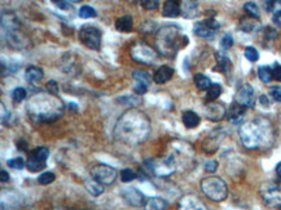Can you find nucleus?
<instances>
[{
  "label": "nucleus",
  "mask_w": 281,
  "mask_h": 210,
  "mask_svg": "<svg viewBox=\"0 0 281 210\" xmlns=\"http://www.w3.org/2000/svg\"><path fill=\"white\" fill-rule=\"evenodd\" d=\"M264 34H266V37H267L268 39H275V38L277 37V30L273 27H266Z\"/></svg>",
  "instance_id": "09e8293b"
},
{
  "label": "nucleus",
  "mask_w": 281,
  "mask_h": 210,
  "mask_svg": "<svg viewBox=\"0 0 281 210\" xmlns=\"http://www.w3.org/2000/svg\"><path fill=\"white\" fill-rule=\"evenodd\" d=\"M188 44V38L180 31L176 25H166L159 28L158 34L156 37L157 49L161 54L174 58L178 52L185 48Z\"/></svg>",
  "instance_id": "20e7f679"
},
{
  "label": "nucleus",
  "mask_w": 281,
  "mask_h": 210,
  "mask_svg": "<svg viewBox=\"0 0 281 210\" xmlns=\"http://www.w3.org/2000/svg\"><path fill=\"white\" fill-rule=\"evenodd\" d=\"M53 210H64V209H53Z\"/></svg>",
  "instance_id": "bf43d9fd"
},
{
  "label": "nucleus",
  "mask_w": 281,
  "mask_h": 210,
  "mask_svg": "<svg viewBox=\"0 0 281 210\" xmlns=\"http://www.w3.org/2000/svg\"><path fill=\"white\" fill-rule=\"evenodd\" d=\"M121 196H122L123 199L127 201V204L132 205V206H136V207L144 206L145 202H147L144 200V195H143V193L135 187L123 188V190L121 191Z\"/></svg>",
  "instance_id": "ddd939ff"
},
{
  "label": "nucleus",
  "mask_w": 281,
  "mask_h": 210,
  "mask_svg": "<svg viewBox=\"0 0 281 210\" xmlns=\"http://www.w3.org/2000/svg\"><path fill=\"white\" fill-rule=\"evenodd\" d=\"M16 146H17V149L21 150V151H26V152L29 151V143L26 142L25 139H22V138L16 142Z\"/></svg>",
  "instance_id": "8fccbe9b"
},
{
  "label": "nucleus",
  "mask_w": 281,
  "mask_h": 210,
  "mask_svg": "<svg viewBox=\"0 0 281 210\" xmlns=\"http://www.w3.org/2000/svg\"><path fill=\"white\" fill-rule=\"evenodd\" d=\"M29 154L34 156L35 159L39 160V161H43V163H47V159L49 156V150L47 147H37V149L32 150Z\"/></svg>",
  "instance_id": "c85d7f7f"
},
{
  "label": "nucleus",
  "mask_w": 281,
  "mask_h": 210,
  "mask_svg": "<svg viewBox=\"0 0 281 210\" xmlns=\"http://www.w3.org/2000/svg\"><path fill=\"white\" fill-rule=\"evenodd\" d=\"M7 165L12 169H17V170H21L26 166V163L23 161L22 157H14V159L7 160Z\"/></svg>",
  "instance_id": "4c0bfd02"
},
{
  "label": "nucleus",
  "mask_w": 281,
  "mask_h": 210,
  "mask_svg": "<svg viewBox=\"0 0 281 210\" xmlns=\"http://www.w3.org/2000/svg\"><path fill=\"white\" fill-rule=\"evenodd\" d=\"M201 190L205 196L211 201H224L228 196V187L224 181L219 177H208L201 181Z\"/></svg>",
  "instance_id": "39448f33"
},
{
  "label": "nucleus",
  "mask_w": 281,
  "mask_h": 210,
  "mask_svg": "<svg viewBox=\"0 0 281 210\" xmlns=\"http://www.w3.org/2000/svg\"><path fill=\"white\" fill-rule=\"evenodd\" d=\"M26 95H27V92H26L25 88H14L13 92H12V98L14 99L16 102H21L26 98Z\"/></svg>",
  "instance_id": "ea45409f"
},
{
  "label": "nucleus",
  "mask_w": 281,
  "mask_h": 210,
  "mask_svg": "<svg viewBox=\"0 0 281 210\" xmlns=\"http://www.w3.org/2000/svg\"><path fill=\"white\" fill-rule=\"evenodd\" d=\"M118 101L126 106H131V109H135L140 103V99H135V97H120Z\"/></svg>",
  "instance_id": "a19ab883"
},
{
  "label": "nucleus",
  "mask_w": 281,
  "mask_h": 210,
  "mask_svg": "<svg viewBox=\"0 0 281 210\" xmlns=\"http://www.w3.org/2000/svg\"><path fill=\"white\" fill-rule=\"evenodd\" d=\"M194 84L200 90H209V88L211 87L210 79L204 74H196L194 75Z\"/></svg>",
  "instance_id": "cd10ccee"
},
{
  "label": "nucleus",
  "mask_w": 281,
  "mask_h": 210,
  "mask_svg": "<svg viewBox=\"0 0 281 210\" xmlns=\"http://www.w3.org/2000/svg\"><path fill=\"white\" fill-rule=\"evenodd\" d=\"M244 9L247 13V16H250V17H254V18L259 17V8L256 3H253V2H247V3H245Z\"/></svg>",
  "instance_id": "72a5a7b5"
},
{
  "label": "nucleus",
  "mask_w": 281,
  "mask_h": 210,
  "mask_svg": "<svg viewBox=\"0 0 281 210\" xmlns=\"http://www.w3.org/2000/svg\"><path fill=\"white\" fill-rule=\"evenodd\" d=\"M54 180H56V176H54L52 171H44V173H42L39 176L38 182H39V185L42 186H47V185H51Z\"/></svg>",
  "instance_id": "e433bc0d"
},
{
  "label": "nucleus",
  "mask_w": 281,
  "mask_h": 210,
  "mask_svg": "<svg viewBox=\"0 0 281 210\" xmlns=\"http://www.w3.org/2000/svg\"><path fill=\"white\" fill-rule=\"evenodd\" d=\"M258 76L262 82L268 84V83H271V80L273 79L272 68H271L270 66H261V67L258 68Z\"/></svg>",
  "instance_id": "c756f323"
},
{
  "label": "nucleus",
  "mask_w": 281,
  "mask_h": 210,
  "mask_svg": "<svg viewBox=\"0 0 281 210\" xmlns=\"http://www.w3.org/2000/svg\"><path fill=\"white\" fill-rule=\"evenodd\" d=\"M232 45H233V39L231 35H224V37L221 38L220 47L223 48V49H230Z\"/></svg>",
  "instance_id": "c03bdc74"
},
{
  "label": "nucleus",
  "mask_w": 281,
  "mask_h": 210,
  "mask_svg": "<svg viewBox=\"0 0 281 210\" xmlns=\"http://www.w3.org/2000/svg\"><path fill=\"white\" fill-rule=\"evenodd\" d=\"M270 95L276 102H281V87H272L270 90Z\"/></svg>",
  "instance_id": "49530a36"
},
{
  "label": "nucleus",
  "mask_w": 281,
  "mask_h": 210,
  "mask_svg": "<svg viewBox=\"0 0 281 210\" xmlns=\"http://www.w3.org/2000/svg\"><path fill=\"white\" fill-rule=\"evenodd\" d=\"M167 207V201L161 197H152L144 205L145 210H165Z\"/></svg>",
  "instance_id": "393cba45"
},
{
  "label": "nucleus",
  "mask_w": 281,
  "mask_h": 210,
  "mask_svg": "<svg viewBox=\"0 0 281 210\" xmlns=\"http://www.w3.org/2000/svg\"><path fill=\"white\" fill-rule=\"evenodd\" d=\"M240 139L246 149H267L272 145L275 132L270 120L264 118H256L247 121L240 128Z\"/></svg>",
  "instance_id": "f03ea898"
},
{
  "label": "nucleus",
  "mask_w": 281,
  "mask_h": 210,
  "mask_svg": "<svg viewBox=\"0 0 281 210\" xmlns=\"http://www.w3.org/2000/svg\"><path fill=\"white\" fill-rule=\"evenodd\" d=\"M132 78H134L135 80L134 92L139 95L145 94L148 88H149V85H151V82H152L151 75H149L147 71L136 70L132 73Z\"/></svg>",
  "instance_id": "f8f14e48"
},
{
  "label": "nucleus",
  "mask_w": 281,
  "mask_h": 210,
  "mask_svg": "<svg viewBox=\"0 0 281 210\" xmlns=\"http://www.w3.org/2000/svg\"><path fill=\"white\" fill-rule=\"evenodd\" d=\"M219 28L220 25L218 21L214 17H209L197 22L193 27V32L200 38H211L218 32Z\"/></svg>",
  "instance_id": "9d476101"
},
{
  "label": "nucleus",
  "mask_w": 281,
  "mask_h": 210,
  "mask_svg": "<svg viewBox=\"0 0 281 210\" xmlns=\"http://www.w3.org/2000/svg\"><path fill=\"white\" fill-rule=\"evenodd\" d=\"M149 133H151V121L144 112L136 109L126 111L114 129L117 139L128 146L144 142Z\"/></svg>",
  "instance_id": "f257e3e1"
},
{
  "label": "nucleus",
  "mask_w": 281,
  "mask_h": 210,
  "mask_svg": "<svg viewBox=\"0 0 281 210\" xmlns=\"http://www.w3.org/2000/svg\"><path fill=\"white\" fill-rule=\"evenodd\" d=\"M0 181H2V182H3V183L8 182V181H9L8 171L4 170V169H2V170H0Z\"/></svg>",
  "instance_id": "603ef678"
},
{
  "label": "nucleus",
  "mask_w": 281,
  "mask_h": 210,
  "mask_svg": "<svg viewBox=\"0 0 281 210\" xmlns=\"http://www.w3.org/2000/svg\"><path fill=\"white\" fill-rule=\"evenodd\" d=\"M182 120H183V124H184L188 129H192V128H196V126L199 125L201 119H200V116L197 115L196 112L185 111L182 116Z\"/></svg>",
  "instance_id": "b1692460"
},
{
  "label": "nucleus",
  "mask_w": 281,
  "mask_h": 210,
  "mask_svg": "<svg viewBox=\"0 0 281 210\" xmlns=\"http://www.w3.org/2000/svg\"><path fill=\"white\" fill-rule=\"evenodd\" d=\"M27 111L32 118L43 123H52L63 116L64 103L60 97L52 94L35 95L32 101L29 102Z\"/></svg>",
  "instance_id": "7ed1b4c3"
},
{
  "label": "nucleus",
  "mask_w": 281,
  "mask_h": 210,
  "mask_svg": "<svg viewBox=\"0 0 281 210\" xmlns=\"http://www.w3.org/2000/svg\"><path fill=\"white\" fill-rule=\"evenodd\" d=\"M101 31L92 25H83L79 30V40L85 47L92 51H99L101 47Z\"/></svg>",
  "instance_id": "423d86ee"
},
{
  "label": "nucleus",
  "mask_w": 281,
  "mask_h": 210,
  "mask_svg": "<svg viewBox=\"0 0 281 210\" xmlns=\"http://www.w3.org/2000/svg\"><path fill=\"white\" fill-rule=\"evenodd\" d=\"M221 94V87L219 84H211L209 88L208 93H206V101L208 102H215L216 99L220 97Z\"/></svg>",
  "instance_id": "7c9ffc66"
},
{
  "label": "nucleus",
  "mask_w": 281,
  "mask_h": 210,
  "mask_svg": "<svg viewBox=\"0 0 281 210\" xmlns=\"http://www.w3.org/2000/svg\"><path fill=\"white\" fill-rule=\"evenodd\" d=\"M173 75L174 68L171 67V66H168V64H163V66H161V67L154 73L153 80L156 84H165V83H167L168 80L173 78Z\"/></svg>",
  "instance_id": "a211bd4d"
},
{
  "label": "nucleus",
  "mask_w": 281,
  "mask_h": 210,
  "mask_svg": "<svg viewBox=\"0 0 281 210\" xmlns=\"http://www.w3.org/2000/svg\"><path fill=\"white\" fill-rule=\"evenodd\" d=\"M131 58L139 63L152 64L158 58V53L154 51L151 45L145 44V43H137L134 47L131 48Z\"/></svg>",
  "instance_id": "0eeeda50"
},
{
  "label": "nucleus",
  "mask_w": 281,
  "mask_h": 210,
  "mask_svg": "<svg viewBox=\"0 0 281 210\" xmlns=\"http://www.w3.org/2000/svg\"><path fill=\"white\" fill-rule=\"evenodd\" d=\"M277 207H278V210H281V205H278V206H277Z\"/></svg>",
  "instance_id": "13d9d810"
},
{
  "label": "nucleus",
  "mask_w": 281,
  "mask_h": 210,
  "mask_svg": "<svg viewBox=\"0 0 281 210\" xmlns=\"http://www.w3.org/2000/svg\"><path fill=\"white\" fill-rule=\"evenodd\" d=\"M218 161L216 160H209L205 163V170L209 171V173H214V171L218 169Z\"/></svg>",
  "instance_id": "a18cd8bd"
},
{
  "label": "nucleus",
  "mask_w": 281,
  "mask_h": 210,
  "mask_svg": "<svg viewBox=\"0 0 281 210\" xmlns=\"http://www.w3.org/2000/svg\"><path fill=\"white\" fill-rule=\"evenodd\" d=\"M97 16L96 11L92 8L91 6H82L79 9V17L80 18H95Z\"/></svg>",
  "instance_id": "f704fd0d"
},
{
  "label": "nucleus",
  "mask_w": 281,
  "mask_h": 210,
  "mask_svg": "<svg viewBox=\"0 0 281 210\" xmlns=\"http://www.w3.org/2000/svg\"><path fill=\"white\" fill-rule=\"evenodd\" d=\"M85 187H86V190H87V192L95 197L100 196V195H102V193H104V185H101L100 182H97V181L94 180V178L86 181Z\"/></svg>",
  "instance_id": "5701e85b"
},
{
  "label": "nucleus",
  "mask_w": 281,
  "mask_h": 210,
  "mask_svg": "<svg viewBox=\"0 0 281 210\" xmlns=\"http://www.w3.org/2000/svg\"><path fill=\"white\" fill-rule=\"evenodd\" d=\"M276 173H277V176L281 178V163L277 164V166H276Z\"/></svg>",
  "instance_id": "4d7b16f0"
},
{
  "label": "nucleus",
  "mask_w": 281,
  "mask_h": 210,
  "mask_svg": "<svg viewBox=\"0 0 281 210\" xmlns=\"http://www.w3.org/2000/svg\"><path fill=\"white\" fill-rule=\"evenodd\" d=\"M216 62H218V67L220 68V71H223V73H227V71L231 70L232 63H231L228 57L224 56V54L216 53Z\"/></svg>",
  "instance_id": "2f4dec72"
},
{
  "label": "nucleus",
  "mask_w": 281,
  "mask_h": 210,
  "mask_svg": "<svg viewBox=\"0 0 281 210\" xmlns=\"http://www.w3.org/2000/svg\"><path fill=\"white\" fill-rule=\"evenodd\" d=\"M178 210H209L206 205L194 195H185L180 199Z\"/></svg>",
  "instance_id": "4468645a"
},
{
  "label": "nucleus",
  "mask_w": 281,
  "mask_h": 210,
  "mask_svg": "<svg viewBox=\"0 0 281 210\" xmlns=\"http://www.w3.org/2000/svg\"><path fill=\"white\" fill-rule=\"evenodd\" d=\"M47 163H43V161H39V160L35 159L34 156L29 154L27 160H26V168L29 169L33 173H37V171L43 170V169H46Z\"/></svg>",
  "instance_id": "a878e982"
},
{
  "label": "nucleus",
  "mask_w": 281,
  "mask_h": 210,
  "mask_svg": "<svg viewBox=\"0 0 281 210\" xmlns=\"http://www.w3.org/2000/svg\"><path fill=\"white\" fill-rule=\"evenodd\" d=\"M240 28L245 32H254L261 28V22L258 18L250 17V16H245L244 18L240 20Z\"/></svg>",
  "instance_id": "aec40b11"
},
{
  "label": "nucleus",
  "mask_w": 281,
  "mask_h": 210,
  "mask_svg": "<svg viewBox=\"0 0 281 210\" xmlns=\"http://www.w3.org/2000/svg\"><path fill=\"white\" fill-rule=\"evenodd\" d=\"M162 14L168 18L179 17L180 14H182V8L179 6V2H171V0L165 2L163 8H162Z\"/></svg>",
  "instance_id": "6ab92c4d"
},
{
  "label": "nucleus",
  "mask_w": 281,
  "mask_h": 210,
  "mask_svg": "<svg viewBox=\"0 0 281 210\" xmlns=\"http://www.w3.org/2000/svg\"><path fill=\"white\" fill-rule=\"evenodd\" d=\"M140 4L143 6V8L148 9V11H154V9L158 8L159 2H157V0H143Z\"/></svg>",
  "instance_id": "37998d69"
},
{
  "label": "nucleus",
  "mask_w": 281,
  "mask_h": 210,
  "mask_svg": "<svg viewBox=\"0 0 281 210\" xmlns=\"http://www.w3.org/2000/svg\"><path fill=\"white\" fill-rule=\"evenodd\" d=\"M183 6V16L185 18H193L197 17L199 14V4L196 2H184Z\"/></svg>",
  "instance_id": "bb28decb"
},
{
  "label": "nucleus",
  "mask_w": 281,
  "mask_h": 210,
  "mask_svg": "<svg viewBox=\"0 0 281 210\" xmlns=\"http://www.w3.org/2000/svg\"><path fill=\"white\" fill-rule=\"evenodd\" d=\"M259 102H261V103L263 104V106H266V107L270 106V99H268L267 95L262 94L261 97H259Z\"/></svg>",
  "instance_id": "5fc2aeb1"
},
{
  "label": "nucleus",
  "mask_w": 281,
  "mask_h": 210,
  "mask_svg": "<svg viewBox=\"0 0 281 210\" xmlns=\"http://www.w3.org/2000/svg\"><path fill=\"white\" fill-rule=\"evenodd\" d=\"M54 4H57V7L60 9H64V11H69V9L73 8V6L69 2H54Z\"/></svg>",
  "instance_id": "3c124183"
},
{
  "label": "nucleus",
  "mask_w": 281,
  "mask_h": 210,
  "mask_svg": "<svg viewBox=\"0 0 281 210\" xmlns=\"http://www.w3.org/2000/svg\"><path fill=\"white\" fill-rule=\"evenodd\" d=\"M205 115L209 120L218 121L224 119V116H227V110L221 103L218 102H210V103L206 104L205 107Z\"/></svg>",
  "instance_id": "2eb2a0df"
},
{
  "label": "nucleus",
  "mask_w": 281,
  "mask_h": 210,
  "mask_svg": "<svg viewBox=\"0 0 281 210\" xmlns=\"http://www.w3.org/2000/svg\"><path fill=\"white\" fill-rule=\"evenodd\" d=\"M263 199L267 204L271 205H281V191L276 185H266V190H262Z\"/></svg>",
  "instance_id": "dca6fc26"
},
{
  "label": "nucleus",
  "mask_w": 281,
  "mask_h": 210,
  "mask_svg": "<svg viewBox=\"0 0 281 210\" xmlns=\"http://www.w3.org/2000/svg\"><path fill=\"white\" fill-rule=\"evenodd\" d=\"M116 28L121 32H130L134 28V18L131 14H125L122 17L117 18Z\"/></svg>",
  "instance_id": "412c9836"
},
{
  "label": "nucleus",
  "mask_w": 281,
  "mask_h": 210,
  "mask_svg": "<svg viewBox=\"0 0 281 210\" xmlns=\"http://www.w3.org/2000/svg\"><path fill=\"white\" fill-rule=\"evenodd\" d=\"M272 74H273V79H275V80L281 82V64L280 63H275V67L272 68Z\"/></svg>",
  "instance_id": "de8ad7c7"
},
{
  "label": "nucleus",
  "mask_w": 281,
  "mask_h": 210,
  "mask_svg": "<svg viewBox=\"0 0 281 210\" xmlns=\"http://www.w3.org/2000/svg\"><path fill=\"white\" fill-rule=\"evenodd\" d=\"M236 103L241 104L245 109H253L256 106V94L254 89L250 84H245L240 88V90L236 94Z\"/></svg>",
  "instance_id": "9b49d317"
},
{
  "label": "nucleus",
  "mask_w": 281,
  "mask_h": 210,
  "mask_svg": "<svg viewBox=\"0 0 281 210\" xmlns=\"http://www.w3.org/2000/svg\"><path fill=\"white\" fill-rule=\"evenodd\" d=\"M245 57H246L247 61L250 62H257L259 59V53L254 47H246L244 51Z\"/></svg>",
  "instance_id": "58836bf2"
},
{
  "label": "nucleus",
  "mask_w": 281,
  "mask_h": 210,
  "mask_svg": "<svg viewBox=\"0 0 281 210\" xmlns=\"http://www.w3.org/2000/svg\"><path fill=\"white\" fill-rule=\"evenodd\" d=\"M145 164L158 177H167L175 171V161H174V157L171 155L163 157V159L147 160Z\"/></svg>",
  "instance_id": "6e6552de"
},
{
  "label": "nucleus",
  "mask_w": 281,
  "mask_h": 210,
  "mask_svg": "<svg viewBox=\"0 0 281 210\" xmlns=\"http://www.w3.org/2000/svg\"><path fill=\"white\" fill-rule=\"evenodd\" d=\"M68 107H70V110L73 112H78V106L75 103H73V102H69Z\"/></svg>",
  "instance_id": "6e6d98bb"
},
{
  "label": "nucleus",
  "mask_w": 281,
  "mask_h": 210,
  "mask_svg": "<svg viewBox=\"0 0 281 210\" xmlns=\"http://www.w3.org/2000/svg\"><path fill=\"white\" fill-rule=\"evenodd\" d=\"M264 8L266 11L276 14L281 12V0H271V2H264Z\"/></svg>",
  "instance_id": "c9c22d12"
},
{
  "label": "nucleus",
  "mask_w": 281,
  "mask_h": 210,
  "mask_svg": "<svg viewBox=\"0 0 281 210\" xmlns=\"http://www.w3.org/2000/svg\"><path fill=\"white\" fill-rule=\"evenodd\" d=\"M272 21H273V23H275L276 26H278V27H281V12H278V13L273 14Z\"/></svg>",
  "instance_id": "864d4df0"
},
{
  "label": "nucleus",
  "mask_w": 281,
  "mask_h": 210,
  "mask_svg": "<svg viewBox=\"0 0 281 210\" xmlns=\"http://www.w3.org/2000/svg\"><path fill=\"white\" fill-rule=\"evenodd\" d=\"M245 115H246V109L236 102L227 110V120L233 125L241 124L244 121Z\"/></svg>",
  "instance_id": "f3484780"
},
{
  "label": "nucleus",
  "mask_w": 281,
  "mask_h": 210,
  "mask_svg": "<svg viewBox=\"0 0 281 210\" xmlns=\"http://www.w3.org/2000/svg\"><path fill=\"white\" fill-rule=\"evenodd\" d=\"M91 176L101 185H111L117 180V170L106 164H96L91 168Z\"/></svg>",
  "instance_id": "1a4fd4ad"
},
{
  "label": "nucleus",
  "mask_w": 281,
  "mask_h": 210,
  "mask_svg": "<svg viewBox=\"0 0 281 210\" xmlns=\"http://www.w3.org/2000/svg\"><path fill=\"white\" fill-rule=\"evenodd\" d=\"M44 76V73L40 67L38 66H29L25 71V79L26 82L30 83V84H34V83L40 82Z\"/></svg>",
  "instance_id": "4be33fe9"
},
{
  "label": "nucleus",
  "mask_w": 281,
  "mask_h": 210,
  "mask_svg": "<svg viewBox=\"0 0 281 210\" xmlns=\"http://www.w3.org/2000/svg\"><path fill=\"white\" fill-rule=\"evenodd\" d=\"M46 88H47V93L59 97V84H57L54 80H49V82L46 84Z\"/></svg>",
  "instance_id": "79ce46f5"
},
{
  "label": "nucleus",
  "mask_w": 281,
  "mask_h": 210,
  "mask_svg": "<svg viewBox=\"0 0 281 210\" xmlns=\"http://www.w3.org/2000/svg\"><path fill=\"white\" fill-rule=\"evenodd\" d=\"M137 178V174L135 173L132 169L126 168L121 171V180H122L123 183H130L132 181H135Z\"/></svg>",
  "instance_id": "473e14b6"
}]
</instances>
